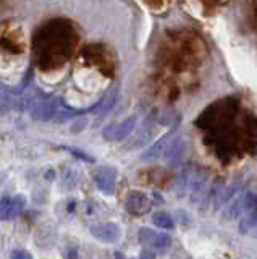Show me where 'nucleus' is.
Here are the masks:
<instances>
[{
    "instance_id": "obj_19",
    "label": "nucleus",
    "mask_w": 257,
    "mask_h": 259,
    "mask_svg": "<svg viewBox=\"0 0 257 259\" xmlns=\"http://www.w3.org/2000/svg\"><path fill=\"white\" fill-rule=\"evenodd\" d=\"M173 259H192L188 253H186V251H176V253H175V256H173Z\"/></svg>"
},
{
    "instance_id": "obj_15",
    "label": "nucleus",
    "mask_w": 257,
    "mask_h": 259,
    "mask_svg": "<svg viewBox=\"0 0 257 259\" xmlns=\"http://www.w3.org/2000/svg\"><path fill=\"white\" fill-rule=\"evenodd\" d=\"M228 0H200V4L204 5L205 13H214L219 10L220 7H223Z\"/></svg>"
},
{
    "instance_id": "obj_6",
    "label": "nucleus",
    "mask_w": 257,
    "mask_h": 259,
    "mask_svg": "<svg viewBox=\"0 0 257 259\" xmlns=\"http://www.w3.org/2000/svg\"><path fill=\"white\" fill-rule=\"evenodd\" d=\"M239 215H241V232H249L257 224V198L255 194L247 193L246 196L239 201Z\"/></svg>"
},
{
    "instance_id": "obj_4",
    "label": "nucleus",
    "mask_w": 257,
    "mask_h": 259,
    "mask_svg": "<svg viewBox=\"0 0 257 259\" xmlns=\"http://www.w3.org/2000/svg\"><path fill=\"white\" fill-rule=\"evenodd\" d=\"M78 62L83 68L99 73L100 76L112 79L117 71V57L114 49L106 42H91L81 47Z\"/></svg>"
},
{
    "instance_id": "obj_7",
    "label": "nucleus",
    "mask_w": 257,
    "mask_h": 259,
    "mask_svg": "<svg viewBox=\"0 0 257 259\" xmlns=\"http://www.w3.org/2000/svg\"><path fill=\"white\" fill-rule=\"evenodd\" d=\"M139 243L144 246H149L152 249H159L164 251L167 248L172 246V238L170 235L167 233H160V232H154L152 229H147V227H142L138 233Z\"/></svg>"
},
{
    "instance_id": "obj_20",
    "label": "nucleus",
    "mask_w": 257,
    "mask_h": 259,
    "mask_svg": "<svg viewBox=\"0 0 257 259\" xmlns=\"http://www.w3.org/2000/svg\"><path fill=\"white\" fill-rule=\"evenodd\" d=\"M10 2H12V0H0V10H2V8H5V7H9Z\"/></svg>"
},
{
    "instance_id": "obj_21",
    "label": "nucleus",
    "mask_w": 257,
    "mask_h": 259,
    "mask_svg": "<svg viewBox=\"0 0 257 259\" xmlns=\"http://www.w3.org/2000/svg\"><path fill=\"white\" fill-rule=\"evenodd\" d=\"M254 21H255V28H257V0H255V5H254Z\"/></svg>"
},
{
    "instance_id": "obj_8",
    "label": "nucleus",
    "mask_w": 257,
    "mask_h": 259,
    "mask_svg": "<svg viewBox=\"0 0 257 259\" xmlns=\"http://www.w3.org/2000/svg\"><path fill=\"white\" fill-rule=\"evenodd\" d=\"M94 180L97 188L104 194H114L115 183H117V170L112 167H100L99 170H95Z\"/></svg>"
},
{
    "instance_id": "obj_9",
    "label": "nucleus",
    "mask_w": 257,
    "mask_h": 259,
    "mask_svg": "<svg viewBox=\"0 0 257 259\" xmlns=\"http://www.w3.org/2000/svg\"><path fill=\"white\" fill-rule=\"evenodd\" d=\"M125 207L133 215H142L150 210V199L141 191H133L125 199Z\"/></svg>"
},
{
    "instance_id": "obj_2",
    "label": "nucleus",
    "mask_w": 257,
    "mask_h": 259,
    "mask_svg": "<svg viewBox=\"0 0 257 259\" xmlns=\"http://www.w3.org/2000/svg\"><path fill=\"white\" fill-rule=\"evenodd\" d=\"M81 31L67 16H52L33 31L31 59L41 73H57L75 60L81 51Z\"/></svg>"
},
{
    "instance_id": "obj_10",
    "label": "nucleus",
    "mask_w": 257,
    "mask_h": 259,
    "mask_svg": "<svg viewBox=\"0 0 257 259\" xmlns=\"http://www.w3.org/2000/svg\"><path fill=\"white\" fill-rule=\"evenodd\" d=\"M91 235L104 243H115L120 238V227L114 222H104L91 227Z\"/></svg>"
},
{
    "instance_id": "obj_5",
    "label": "nucleus",
    "mask_w": 257,
    "mask_h": 259,
    "mask_svg": "<svg viewBox=\"0 0 257 259\" xmlns=\"http://www.w3.org/2000/svg\"><path fill=\"white\" fill-rule=\"evenodd\" d=\"M29 51L23 26L13 20L0 21V57L17 62L23 59Z\"/></svg>"
},
{
    "instance_id": "obj_13",
    "label": "nucleus",
    "mask_w": 257,
    "mask_h": 259,
    "mask_svg": "<svg viewBox=\"0 0 257 259\" xmlns=\"http://www.w3.org/2000/svg\"><path fill=\"white\" fill-rule=\"evenodd\" d=\"M26 206V198L23 194H18V196L12 198V206H10V219H15L17 215L21 214V210Z\"/></svg>"
},
{
    "instance_id": "obj_12",
    "label": "nucleus",
    "mask_w": 257,
    "mask_h": 259,
    "mask_svg": "<svg viewBox=\"0 0 257 259\" xmlns=\"http://www.w3.org/2000/svg\"><path fill=\"white\" fill-rule=\"evenodd\" d=\"M152 222L160 229H173V219L168 212H156L152 215Z\"/></svg>"
},
{
    "instance_id": "obj_18",
    "label": "nucleus",
    "mask_w": 257,
    "mask_h": 259,
    "mask_svg": "<svg viewBox=\"0 0 257 259\" xmlns=\"http://www.w3.org/2000/svg\"><path fill=\"white\" fill-rule=\"evenodd\" d=\"M139 259H157V257H156V253L152 249H142Z\"/></svg>"
},
{
    "instance_id": "obj_16",
    "label": "nucleus",
    "mask_w": 257,
    "mask_h": 259,
    "mask_svg": "<svg viewBox=\"0 0 257 259\" xmlns=\"http://www.w3.org/2000/svg\"><path fill=\"white\" fill-rule=\"evenodd\" d=\"M142 4L149 7L150 10H164V8L168 5V0H142Z\"/></svg>"
},
{
    "instance_id": "obj_17",
    "label": "nucleus",
    "mask_w": 257,
    "mask_h": 259,
    "mask_svg": "<svg viewBox=\"0 0 257 259\" xmlns=\"http://www.w3.org/2000/svg\"><path fill=\"white\" fill-rule=\"evenodd\" d=\"M10 259H34V257L26 249H17V251H13V253H12Z\"/></svg>"
},
{
    "instance_id": "obj_1",
    "label": "nucleus",
    "mask_w": 257,
    "mask_h": 259,
    "mask_svg": "<svg viewBox=\"0 0 257 259\" xmlns=\"http://www.w3.org/2000/svg\"><path fill=\"white\" fill-rule=\"evenodd\" d=\"M205 44L191 29L167 31L152 60V84L167 97L178 96L196 83L205 60Z\"/></svg>"
},
{
    "instance_id": "obj_14",
    "label": "nucleus",
    "mask_w": 257,
    "mask_h": 259,
    "mask_svg": "<svg viewBox=\"0 0 257 259\" xmlns=\"http://www.w3.org/2000/svg\"><path fill=\"white\" fill-rule=\"evenodd\" d=\"M10 206H12L10 196H4L0 199V221H10Z\"/></svg>"
},
{
    "instance_id": "obj_11",
    "label": "nucleus",
    "mask_w": 257,
    "mask_h": 259,
    "mask_svg": "<svg viewBox=\"0 0 257 259\" xmlns=\"http://www.w3.org/2000/svg\"><path fill=\"white\" fill-rule=\"evenodd\" d=\"M239 190V182L231 183L228 186H222V188L217 191V198H215V207L223 206L225 202H228Z\"/></svg>"
},
{
    "instance_id": "obj_3",
    "label": "nucleus",
    "mask_w": 257,
    "mask_h": 259,
    "mask_svg": "<svg viewBox=\"0 0 257 259\" xmlns=\"http://www.w3.org/2000/svg\"><path fill=\"white\" fill-rule=\"evenodd\" d=\"M197 125L209 135L219 152H231L233 144L246 138L252 140L257 133L255 118L235 97H225L209 105L197 118Z\"/></svg>"
}]
</instances>
